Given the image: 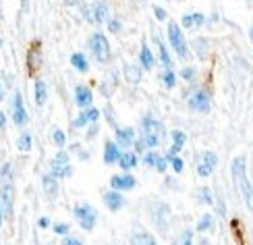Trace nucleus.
Wrapping results in <instances>:
<instances>
[{
	"label": "nucleus",
	"mask_w": 253,
	"mask_h": 245,
	"mask_svg": "<svg viewBox=\"0 0 253 245\" xmlns=\"http://www.w3.org/2000/svg\"><path fill=\"white\" fill-rule=\"evenodd\" d=\"M62 245H81V241H79V239H75V237H65Z\"/></svg>",
	"instance_id": "obj_35"
},
{
	"label": "nucleus",
	"mask_w": 253,
	"mask_h": 245,
	"mask_svg": "<svg viewBox=\"0 0 253 245\" xmlns=\"http://www.w3.org/2000/svg\"><path fill=\"white\" fill-rule=\"evenodd\" d=\"M0 100H2V85H0Z\"/></svg>",
	"instance_id": "obj_43"
},
{
	"label": "nucleus",
	"mask_w": 253,
	"mask_h": 245,
	"mask_svg": "<svg viewBox=\"0 0 253 245\" xmlns=\"http://www.w3.org/2000/svg\"><path fill=\"white\" fill-rule=\"evenodd\" d=\"M168 38H170V44L174 48V52L181 58H187L189 56V50H187V42L181 34V27H178V23H174V21H170L168 23Z\"/></svg>",
	"instance_id": "obj_5"
},
{
	"label": "nucleus",
	"mask_w": 253,
	"mask_h": 245,
	"mask_svg": "<svg viewBox=\"0 0 253 245\" xmlns=\"http://www.w3.org/2000/svg\"><path fill=\"white\" fill-rule=\"evenodd\" d=\"M85 119H87V123H96L98 121V116H100V112H98V108H87L85 112Z\"/></svg>",
	"instance_id": "obj_31"
},
{
	"label": "nucleus",
	"mask_w": 253,
	"mask_h": 245,
	"mask_svg": "<svg viewBox=\"0 0 253 245\" xmlns=\"http://www.w3.org/2000/svg\"><path fill=\"white\" fill-rule=\"evenodd\" d=\"M75 218L81 225V229L91 231L93 227H96L98 214H96V210H93L89 204H79V206H75Z\"/></svg>",
	"instance_id": "obj_6"
},
{
	"label": "nucleus",
	"mask_w": 253,
	"mask_h": 245,
	"mask_svg": "<svg viewBox=\"0 0 253 245\" xmlns=\"http://www.w3.org/2000/svg\"><path fill=\"white\" fill-rule=\"evenodd\" d=\"M141 65L145 69H152L154 67V54H152V50H150V46H147V44L141 46Z\"/></svg>",
	"instance_id": "obj_19"
},
{
	"label": "nucleus",
	"mask_w": 253,
	"mask_h": 245,
	"mask_svg": "<svg viewBox=\"0 0 253 245\" xmlns=\"http://www.w3.org/2000/svg\"><path fill=\"white\" fill-rule=\"evenodd\" d=\"M183 77H185V79H191V77H193V69H185V71H183Z\"/></svg>",
	"instance_id": "obj_38"
},
{
	"label": "nucleus",
	"mask_w": 253,
	"mask_h": 245,
	"mask_svg": "<svg viewBox=\"0 0 253 245\" xmlns=\"http://www.w3.org/2000/svg\"><path fill=\"white\" fill-rule=\"evenodd\" d=\"M65 142H67L65 133H62L60 129H56V131H54V144H56L58 147H62V146H65Z\"/></svg>",
	"instance_id": "obj_33"
},
{
	"label": "nucleus",
	"mask_w": 253,
	"mask_h": 245,
	"mask_svg": "<svg viewBox=\"0 0 253 245\" xmlns=\"http://www.w3.org/2000/svg\"><path fill=\"white\" fill-rule=\"evenodd\" d=\"M218 164V158L214 152H204L202 156H199L197 160V175L199 177H210L214 173V168Z\"/></svg>",
	"instance_id": "obj_7"
},
{
	"label": "nucleus",
	"mask_w": 253,
	"mask_h": 245,
	"mask_svg": "<svg viewBox=\"0 0 253 245\" xmlns=\"http://www.w3.org/2000/svg\"><path fill=\"white\" fill-rule=\"evenodd\" d=\"M189 106L197 112H208L210 110V96L204 90H195L189 98Z\"/></svg>",
	"instance_id": "obj_9"
},
{
	"label": "nucleus",
	"mask_w": 253,
	"mask_h": 245,
	"mask_svg": "<svg viewBox=\"0 0 253 245\" xmlns=\"http://www.w3.org/2000/svg\"><path fill=\"white\" fill-rule=\"evenodd\" d=\"M54 231L58 233V235H65V233L69 231V225H56V227H54Z\"/></svg>",
	"instance_id": "obj_36"
},
{
	"label": "nucleus",
	"mask_w": 253,
	"mask_h": 245,
	"mask_svg": "<svg viewBox=\"0 0 253 245\" xmlns=\"http://www.w3.org/2000/svg\"><path fill=\"white\" fill-rule=\"evenodd\" d=\"M141 135H143V146L147 147H156L164 140V125L156 119H143L141 121Z\"/></svg>",
	"instance_id": "obj_3"
},
{
	"label": "nucleus",
	"mask_w": 253,
	"mask_h": 245,
	"mask_svg": "<svg viewBox=\"0 0 253 245\" xmlns=\"http://www.w3.org/2000/svg\"><path fill=\"white\" fill-rule=\"evenodd\" d=\"M104 204H106L108 210L117 212V210H121L125 206V197L119 194V191L112 189V191H108V194H104Z\"/></svg>",
	"instance_id": "obj_12"
},
{
	"label": "nucleus",
	"mask_w": 253,
	"mask_h": 245,
	"mask_svg": "<svg viewBox=\"0 0 253 245\" xmlns=\"http://www.w3.org/2000/svg\"><path fill=\"white\" fill-rule=\"evenodd\" d=\"M119 164H121L123 170H131V168H135V164H137V156H135V152H121Z\"/></svg>",
	"instance_id": "obj_16"
},
{
	"label": "nucleus",
	"mask_w": 253,
	"mask_h": 245,
	"mask_svg": "<svg viewBox=\"0 0 253 245\" xmlns=\"http://www.w3.org/2000/svg\"><path fill=\"white\" fill-rule=\"evenodd\" d=\"M197 196L204 199V204H214V199H212V196H210V189H208V187L199 189V191H197Z\"/></svg>",
	"instance_id": "obj_30"
},
{
	"label": "nucleus",
	"mask_w": 253,
	"mask_h": 245,
	"mask_svg": "<svg viewBox=\"0 0 253 245\" xmlns=\"http://www.w3.org/2000/svg\"><path fill=\"white\" fill-rule=\"evenodd\" d=\"M71 175V164H69V156L65 152H58V156L52 160V177L62 179Z\"/></svg>",
	"instance_id": "obj_8"
},
{
	"label": "nucleus",
	"mask_w": 253,
	"mask_h": 245,
	"mask_svg": "<svg viewBox=\"0 0 253 245\" xmlns=\"http://www.w3.org/2000/svg\"><path fill=\"white\" fill-rule=\"evenodd\" d=\"M6 125V116H4V112L0 110V129H2V127Z\"/></svg>",
	"instance_id": "obj_39"
},
{
	"label": "nucleus",
	"mask_w": 253,
	"mask_h": 245,
	"mask_svg": "<svg viewBox=\"0 0 253 245\" xmlns=\"http://www.w3.org/2000/svg\"><path fill=\"white\" fill-rule=\"evenodd\" d=\"M44 189H46V194H50V196H54L56 194V181H54V177H44Z\"/></svg>",
	"instance_id": "obj_26"
},
{
	"label": "nucleus",
	"mask_w": 253,
	"mask_h": 245,
	"mask_svg": "<svg viewBox=\"0 0 253 245\" xmlns=\"http://www.w3.org/2000/svg\"><path fill=\"white\" fill-rule=\"evenodd\" d=\"M145 164L154 166L156 170H166V160H164L160 154H156V152H150V154L145 156Z\"/></svg>",
	"instance_id": "obj_17"
},
{
	"label": "nucleus",
	"mask_w": 253,
	"mask_h": 245,
	"mask_svg": "<svg viewBox=\"0 0 253 245\" xmlns=\"http://www.w3.org/2000/svg\"><path fill=\"white\" fill-rule=\"evenodd\" d=\"M131 245H156L152 235H145V233H137V235L131 239Z\"/></svg>",
	"instance_id": "obj_23"
},
{
	"label": "nucleus",
	"mask_w": 253,
	"mask_h": 245,
	"mask_svg": "<svg viewBox=\"0 0 253 245\" xmlns=\"http://www.w3.org/2000/svg\"><path fill=\"white\" fill-rule=\"evenodd\" d=\"M71 65L75 67L77 71H87V58L81 54V52H75V54L71 56Z\"/></svg>",
	"instance_id": "obj_21"
},
{
	"label": "nucleus",
	"mask_w": 253,
	"mask_h": 245,
	"mask_svg": "<svg viewBox=\"0 0 253 245\" xmlns=\"http://www.w3.org/2000/svg\"><path fill=\"white\" fill-rule=\"evenodd\" d=\"M110 185L114 191H123V189H133L135 187V179L131 175H114L110 179Z\"/></svg>",
	"instance_id": "obj_11"
},
{
	"label": "nucleus",
	"mask_w": 253,
	"mask_h": 245,
	"mask_svg": "<svg viewBox=\"0 0 253 245\" xmlns=\"http://www.w3.org/2000/svg\"><path fill=\"white\" fill-rule=\"evenodd\" d=\"M204 23V15L202 13H195V15H187L185 19H183V25L185 27H199V25H202Z\"/></svg>",
	"instance_id": "obj_24"
},
{
	"label": "nucleus",
	"mask_w": 253,
	"mask_h": 245,
	"mask_svg": "<svg viewBox=\"0 0 253 245\" xmlns=\"http://www.w3.org/2000/svg\"><path fill=\"white\" fill-rule=\"evenodd\" d=\"M185 140H187V137H185V133L183 131H174L172 133V147H170V156H176L178 154V150H181V147L185 146Z\"/></svg>",
	"instance_id": "obj_18"
},
{
	"label": "nucleus",
	"mask_w": 253,
	"mask_h": 245,
	"mask_svg": "<svg viewBox=\"0 0 253 245\" xmlns=\"http://www.w3.org/2000/svg\"><path fill=\"white\" fill-rule=\"evenodd\" d=\"M174 81H176V79H174V73H172L170 69H168V71H166V75H164V83H166V88H172Z\"/></svg>",
	"instance_id": "obj_34"
},
{
	"label": "nucleus",
	"mask_w": 253,
	"mask_h": 245,
	"mask_svg": "<svg viewBox=\"0 0 253 245\" xmlns=\"http://www.w3.org/2000/svg\"><path fill=\"white\" fill-rule=\"evenodd\" d=\"M176 245H193V243H191V235H189V233H187L185 239H183V241H178Z\"/></svg>",
	"instance_id": "obj_37"
},
{
	"label": "nucleus",
	"mask_w": 253,
	"mask_h": 245,
	"mask_svg": "<svg viewBox=\"0 0 253 245\" xmlns=\"http://www.w3.org/2000/svg\"><path fill=\"white\" fill-rule=\"evenodd\" d=\"M125 77L129 79L131 83H139V79H141V71L137 69V67H133V65H126V67H125Z\"/></svg>",
	"instance_id": "obj_22"
},
{
	"label": "nucleus",
	"mask_w": 253,
	"mask_h": 245,
	"mask_svg": "<svg viewBox=\"0 0 253 245\" xmlns=\"http://www.w3.org/2000/svg\"><path fill=\"white\" fill-rule=\"evenodd\" d=\"M13 197H15L13 170H10V164H4L2 168H0V201L4 204V210H6L8 216L13 214Z\"/></svg>",
	"instance_id": "obj_2"
},
{
	"label": "nucleus",
	"mask_w": 253,
	"mask_h": 245,
	"mask_svg": "<svg viewBox=\"0 0 253 245\" xmlns=\"http://www.w3.org/2000/svg\"><path fill=\"white\" fill-rule=\"evenodd\" d=\"M233 179H235V185L239 189L241 197H243L245 204L253 210V185H251V181L247 179L245 158L243 156H237L235 160H233Z\"/></svg>",
	"instance_id": "obj_1"
},
{
	"label": "nucleus",
	"mask_w": 253,
	"mask_h": 245,
	"mask_svg": "<svg viewBox=\"0 0 253 245\" xmlns=\"http://www.w3.org/2000/svg\"><path fill=\"white\" fill-rule=\"evenodd\" d=\"M17 147H19L21 152H29V150H31V135H29V133L21 135L19 140H17Z\"/></svg>",
	"instance_id": "obj_25"
},
{
	"label": "nucleus",
	"mask_w": 253,
	"mask_h": 245,
	"mask_svg": "<svg viewBox=\"0 0 253 245\" xmlns=\"http://www.w3.org/2000/svg\"><path fill=\"white\" fill-rule=\"evenodd\" d=\"M117 140L123 146H131L135 142V131L131 129V127H123V129L117 131Z\"/></svg>",
	"instance_id": "obj_15"
},
{
	"label": "nucleus",
	"mask_w": 253,
	"mask_h": 245,
	"mask_svg": "<svg viewBox=\"0 0 253 245\" xmlns=\"http://www.w3.org/2000/svg\"><path fill=\"white\" fill-rule=\"evenodd\" d=\"M13 119L17 125H25L27 123V110L23 106V100H21V94L17 92L13 98Z\"/></svg>",
	"instance_id": "obj_10"
},
{
	"label": "nucleus",
	"mask_w": 253,
	"mask_h": 245,
	"mask_svg": "<svg viewBox=\"0 0 253 245\" xmlns=\"http://www.w3.org/2000/svg\"><path fill=\"white\" fill-rule=\"evenodd\" d=\"M251 42H253V34H251Z\"/></svg>",
	"instance_id": "obj_44"
},
{
	"label": "nucleus",
	"mask_w": 253,
	"mask_h": 245,
	"mask_svg": "<svg viewBox=\"0 0 253 245\" xmlns=\"http://www.w3.org/2000/svg\"><path fill=\"white\" fill-rule=\"evenodd\" d=\"M156 15H158V17H160L162 21L166 19V13H164V10H162V8H156Z\"/></svg>",
	"instance_id": "obj_40"
},
{
	"label": "nucleus",
	"mask_w": 253,
	"mask_h": 245,
	"mask_svg": "<svg viewBox=\"0 0 253 245\" xmlns=\"http://www.w3.org/2000/svg\"><path fill=\"white\" fill-rule=\"evenodd\" d=\"M89 48L93 52V56H96L100 62H108L110 60V44L104 34H93L89 38Z\"/></svg>",
	"instance_id": "obj_4"
},
{
	"label": "nucleus",
	"mask_w": 253,
	"mask_h": 245,
	"mask_svg": "<svg viewBox=\"0 0 253 245\" xmlns=\"http://www.w3.org/2000/svg\"><path fill=\"white\" fill-rule=\"evenodd\" d=\"M0 222H2V206H0Z\"/></svg>",
	"instance_id": "obj_42"
},
{
	"label": "nucleus",
	"mask_w": 253,
	"mask_h": 245,
	"mask_svg": "<svg viewBox=\"0 0 253 245\" xmlns=\"http://www.w3.org/2000/svg\"><path fill=\"white\" fill-rule=\"evenodd\" d=\"M121 158V152H119V146L114 142H106V146H104V162L106 164H114L119 162Z\"/></svg>",
	"instance_id": "obj_14"
},
{
	"label": "nucleus",
	"mask_w": 253,
	"mask_h": 245,
	"mask_svg": "<svg viewBox=\"0 0 253 245\" xmlns=\"http://www.w3.org/2000/svg\"><path fill=\"white\" fill-rule=\"evenodd\" d=\"M168 160H170V162H172V168L176 170V173H181V170L185 168L183 160H181V158H178V156H168Z\"/></svg>",
	"instance_id": "obj_32"
},
{
	"label": "nucleus",
	"mask_w": 253,
	"mask_h": 245,
	"mask_svg": "<svg viewBox=\"0 0 253 245\" xmlns=\"http://www.w3.org/2000/svg\"><path fill=\"white\" fill-rule=\"evenodd\" d=\"M106 15H108L106 4L98 2V4H96V21H106Z\"/></svg>",
	"instance_id": "obj_27"
},
{
	"label": "nucleus",
	"mask_w": 253,
	"mask_h": 245,
	"mask_svg": "<svg viewBox=\"0 0 253 245\" xmlns=\"http://www.w3.org/2000/svg\"><path fill=\"white\" fill-rule=\"evenodd\" d=\"M119 27H121V25L117 23V21H110V29H112V31H117Z\"/></svg>",
	"instance_id": "obj_41"
},
{
	"label": "nucleus",
	"mask_w": 253,
	"mask_h": 245,
	"mask_svg": "<svg viewBox=\"0 0 253 245\" xmlns=\"http://www.w3.org/2000/svg\"><path fill=\"white\" fill-rule=\"evenodd\" d=\"M210 225H212V216L206 214V216H202V220L197 222V231H206V229H210Z\"/></svg>",
	"instance_id": "obj_29"
},
{
	"label": "nucleus",
	"mask_w": 253,
	"mask_h": 245,
	"mask_svg": "<svg viewBox=\"0 0 253 245\" xmlns=\"http://www.w3.org/2000/svg\"><path fill=\"white\" fill-rule=\"evenodd\" d=\"M75 100H77V104L81 106V108H89L91 102H93L91 90H89V88H85V85H79V88L75 90Z\"/></svg>",
	"instance_id": "obj_13"
},
{
	"label": "nucleus",
	"mask_w": 253,
	"mask_h": 245,
	"mask_svg": "<svg viewBox=\"0 0 253 245\" xmlns=\"http://www.w3.org/2000/svg\"><path fill=\"white\" fill-rule=\"evenodd\" d=\"M48 98V92H46V83L44 81H36V104L42 106Z\"/></svg>",
	"instance_id": "obj_20"
},
{
	"label": "nucleus",
	"mask_w": 253,
	"mask_h": 245,
	"mask_svg": "<svg viewBox=\"0 0 253 245\" xmlns=\"http://www.w3.org/2000/svg\"><path fill=\"white\" fill-rule=\"evenodd\" d=\"M160 58H162V62H164V67H166V69H170L172 60H170V56H168V50L164 48V44H160Z\"/></svg>",
	"instance_id": "obj_28"
}]
</instances>
